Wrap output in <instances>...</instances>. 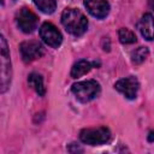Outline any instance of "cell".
Returning <instances> with one entry per match:
<instances>
[{"label": "cell", "instance_id": "12", "mask_svg": "<svg viewBox=\"0 0 154 154\" xmlns=\"http://www.w3.org/2000/svg\"><path fill=\"white\" fill-rule=\"evenodd\" d=\"M28 83L29 85L40 95V96H43L45 93H46V89H45V85H43V81H42V77L38 75V73H30L28 76Z\"/></svg>", "mask_w": 154, "mask_h": 154}, {"label": "cell", "instance_id": "10", "mask_svg": "<svg viewBox=\"0 0 154 154\" xmlns=\"http://www.w3.org/2000/svg\"><path fill=\"white\" fill-rule=\"evenodd\" d=\"M137 28L141 32V35L148 40V41H152L154 40V18L150 13H144L138 24H137Z\"/></svg>", "mask_w": 154, "mask_h": 154}, {"label": "cell", "instance_id": "15", "mask_svg": "<svg viewBox=\"0 0 154 154\" xmlns=\"http://www.w3.org/2000/svg\"><path fill=\"white\" fill-rule=\"evenodd\" d=\"M149 51L147 47H138L131 53V60L134 64H141L148 58Z\"/></svg>", "mask_w": 154, "mask_h": 154}, {"label": "cell", "instance_id": "1", "mask_svg": "<svg viewBox=\"0 0 154 154\" xmlns=\"http://www.w3.org/2000/svg\"><path fill=\"white\" fill-rule=\"evenodd\" d=\"M61 24L64 28L75 36H81L87 31V17L76 8H65L61 13Z\"/></svg>", "mask_w": 154, "mask_h": 154}, {"label": "cell", "instance_id": "3", "mask_svg": "<svg viewBox=\"0 0 154 154\" xmlns=\"http://www.w3.org/2000/svg\"><path fill=\"white\" fill-rule=\"evenodd\" d=\"M111 138L109 129L105 126L93 128V129H83L79 134V140L89 146H100L108 142Z\"/></svg>", "mask_w": 154, "mask_h": 154}, {"label": "cell", "instance_id": "7", "mask_svg": "<svg viewBox=\"0 0 154 154\" xmlns=\"http://www.w3.org/2000/svg\"><path fill=\"white\" fill-rule=\"evenodd\" d=\"M19 51L24 63H31L37 58H41L45 53L43 46L38 41H25L20 43Z\"/></svg>", "mask_w": 154, "mask_h": 154}, {"label": "cell", "instance_id": "11", "mask_svg": "<svg viewBox=\"0 0 154 154\" xmlns=\"http://www.w3.org/2000/svg\"><path fill=\"white\" fill-rule=\"evenodd\" d=\"M99 63H91L89 60H78L77 63L73 64L72 69H71V77L72 78H78V77H82L83 75L88 73L94 66H97Z\"/></svg>", "mask_w": 154, "mask_h": 154}, {"label": "cell", "instance_id": "2", "mask_svg": "<svg viewBox=\"0 0 154 154\" xmlns=\"http://www.w3.org/2000/svg\"><path fill=\"white\" fill-rule=\"evenodd\" d=\"M73 95L81 102H88L100 94V84L94 79L77 82L71 88Z\"/></svg>", "mask_w": 154, "mask_h": 154}, {"label": "cell", "instance_id": "8", "mask_svg": "<svg viewBox=\"0 0 154 154\" xmlns=\"http://www.w3.org/2000/svg\"><path fill=\"white\" fill-rule=\"evenodd\" d=\"M114 88L119 93H122L126 99L132 100L137 95V91H138V88H140V83H138V81H137L136 77L129 76V77H125V78L119 79L114 84Z\"/></svg>", "mask_w": 154, "mask_h": 154}, {"label": "cell", "instance_id": "5", "mask_svg": "<svg viewBox=\"0 0 154 154\" xmlns=\"http://www.w3.org/2000/svg\"><path fill=\"white\" fill-rule=\"evenodd\" d=\"M37 22H38L37 16L28 7H22L16 13V23L18 28L25 34L32 32L37 26Z\"/></svg>", "mask_w": 154, "mask_h": 154}, {"label": "cell", "instance_id": "14", "mask_svg": "<svg viewBox=\"0 0 154 154\" xmlns=\"http://www.w3.org/2000/svg\"><path fill=\"white\" fill-rule=\"evenodd\" d=\"M118 37H119V41H120L122 43H124V45H131V43H135V42L137 41L136 35H135L131 30H129V29H126V28L119 29V31H118Z\"/></svg>", "mask_w": 154, "mask_h": 154}, {"label": "cell", "instance_id": "9", "mask_svg": "<svg viewBox=\"0 0 154 154\" xmlns=\"http://www.w3.org/2000/svg\"><path fill=\"white\" fill-rule=\"evenodd\" d=\"M88 12L95 18L102 19L109 13V4L107 0H84Z\"/></svg>", "mask_w": 154, "mask_h": 154}, {"label": "cell", "instance_id": "6", "mask_svg": "<svg viewBox=\"0 0 154 154\" xmlns=\"http://www.w3.org/2000/svg\"><path fill=\"white\" fill-rule=\"evenodd\" d=\"M40 36L42 38V41L53 47V48H58L61 42H63V36H61V32L57 29L55 25H53L52 23L49 22H45L41 28H40Z\"/></svg>", "mask_w": 154, "mask_h": 154}, {"label": "cell", "instance_id": "13", "mask_svg": "<svg viewBox=\"0 0 154 154\" xmlns=\"http://www.w3.org/2000/svg\"><path fill=\"white\" fill-rule=\"evenodd\" d=\"M36 7L42 11L43 13H53L57 8V1L55 0H32Z\"/></svg>", "mask_w": 154, "mask_h": 154}, {"label": "cell", "instance_id": "16", "mask_svg": "<svg viewBox=\"0 0 154 154\" xmlns=\"http://www.w3.org/2000/svg\"><path fill=\"white\" fill-rule=\"evenodd\" d=\"M148 141H150V142H153V141H154V132H153V131H152V132H149Z\"/></svg>", "mask_w": 154, "mask_h": 154}, {"label": "cell", "instance_id": "4", "mask_svg": "<svg viewBox=\"0 0 154 154\" xmlns=\"http://www.w3.org/2000/svg\"><path fill=\"white\" fill-rule=\"evenodd\" d=\"M0 45H1V93H5L11 82V61H10L7 43L4 35H1Z\"/></svg>", "mask_w": 154, "mask_h": 154}]
</instances>
